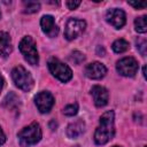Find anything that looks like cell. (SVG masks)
<instances>
[{"label": "cell", "mask_w": 147, "mask_h": 147, "mask_svg": "<svg viewBox=\"0 0 147 147\" xmlns=\"http://www.w3.org/2000/svg\"><path fill=\"white\" fill-rule=\"evenodd\" d=\"M138 68H139V64L133 57H123L116 64L117 71L125 77H133L137 74Z\"/></svg>", "instance_id": "cell-7"}, {"label": "cell", "mask_w": 147, "mask_h": 147, "mask_svg": "<svg viewBox=\"0 0 147 147\" xmlns=\"http://www.w3.org/2000/svg\"><path fill=\"white\" fill-rule=\"evenodd\" d=\"M17 105H18V99L14 93H9L3 100V106L7 108H13Z\"/></svg>", "instance_id": "cell-18"}, {"label": "cell", "mask_w": 147, "mask_h": 147, "mask_svg": "<svg viewBox=\"0 0 147 147\" xmlns=\"http://www.w3.org/2000/svg\"><path fill=\"white\" fill-rule=\"evenodd\" d=\"M78 111V105L77 103H72V105H68L64 107L63 109V114L67 116H74L76 115Z\"/></svg>", "instance_id": "cell-19"}, {"label": "cell", "mask_w": 147, "mask_h": 147, "mask_svg": "<svg viewBox=\"0 0 147 147\" xmlns=\"http://www.w3.org/2000/svg\"><path fill=\"white\" fill-rule=\"evenodd\" d=\"M48 68H49V71L52 72V75L63 83L70 80L72 77L71 69L67 64H64L63 62H61L60 60H57L55 57H53L48 61Z\"/></svg>", "instance_id": "cell-5"}, {"label": "cell", "mask_w": 147, "mask_h": 147, "mask_svg": "<svg viewBox=\"0 0 147 147\" xmlns=\"http://www.w3.org/2000/svg\"><path fill=\"white\" fill-rule=\"evenodd\" d=\"M85 131V123L82 119H78L71 124L68 125L67 127V136L69 138H77Z\"/></svg>", "instance_id": "cell-14"}, {"label": "cell", "mask_w": 147, "mask_h": 147, "mask_svg": "<svg viewBox=\"0 0 147 147\" xmlns=\"http://www.w3.org/2000/svg\"><path fill=\"white\" fill-rule=\"evenodd\" d=\"M86 28V22L83 20L78 18H69L67 24H65V30H64V37L68 40H72L80 36Z\"/></svg>", "instance_id": "cell-6"}, {"label": "cell", "mask_w": 147, "mask_h": 147, "mask_svg": "<svg viewBox=\"0 0 147 147\" xmlns=\"http://www.w3.org/2000/svg\"><path fill=\"white\" fill-rule=\"evenodd\" d=\"M136 42H137V48L139 49V52L141 53V55L145 56L146 55V47H147L146 39H138Z\"/></svg>", "instance_id": "cell-21"}, {"label": "cell", "mask_w": 147, "mask_h": 147, "mask_svg": "<svg viewBox=\"0 0 147 147\" xmlns=\"http://www.w3.org/2000/svg\"><path fill=\"white\" fill-rule=\"evenodd\" d=\"M134 26L136 31L139 33H145L147 31V24H146V16H140L137 17L134 21Z\"/></svg>", "instance_id": "cell-17"}, {"label": "cell", "mask_w": 147, "mask_h": 147, "mask_svg": "<svg viewBox=\"0 0 147 147\" xmlns=\"http://www.w3.org/2000/svg\"><path fill=\"white\" fill-rule=\"evenodd\" d=\"M114 111L109 110L103 113L100 117V125L95 130L94 141L98 145H105L114 137Z\"/></svg>", "instance_id": "cell-1"}, {"label": "cell", "mask_w": 147, "mask_h": 147, "mask_svg": "<svg viewBox=\"0 0 147 147\" xmlns=\"http://www.w3.org/2000/svg\"><path fill=\"white\" fill-rule=\"evenodd\" d=\"M107 74V68L100 62H93L85 67V75L91 79H101Z\"/></svg>", "instance_id": "cell-10"}, {"label": "cell", "mask_w": 147, "mask_h": 147, "mask_svg": "<svg viewBox=\"0 0 147 147\" xmlns=\"http://www.w3.org/2000/svg\"><path fill=\"white\" fill-rule=\"evenodd\" d=\"M18 139L22 146H31L37 144L41 139V129L40 125L37 122L31 123L30 125L25 126L18 133Z\"/></svg>", "instance_id": "cell-2"}, {"label": "cell", "mask_w": 147, "mask_h": 147, "mask_svg": "<svg viewBox=\"0 0 147 147\" xmlns=\"http://www.w3.org/2000/svg\"><path fill=\"white\" fill-rule=\"evenodd\" d=\"M129 5H131L134 8H145L147 6V3L145 1H142V2H133V1H130Z\"/></svg>", "instance_id": "cell-23"}, {"label": "cell", "mask_w": 147, "mask_h": 147, "mask_svg": "<svg viewBox=\"0 0 147 147\" xmlns=\"http://www.w3.org/2000/svg\"><path fill=\"white\" fill-rule=\"evenodd\" d=\"M11 40L7 32L0 31V55L6 57L11 53Z\"/></svg>", "instance_id": "cell-13"}, {"label": "cell", "mask_w": 147, "mask_h": 147, "mask_svg": "<svg viewBox=\"0 0 147 147\" xmlns=\"http://www.w3.org/2000/svg\"><path fill=\"white\" fill-rule=\"evenodd\" d=\"M106 20L109 24H111L114 28L116 29H121L124 24H125V21H126V16H125V13L122 10V9H118V8H114V9H110L107 11L106 14Z\"/></svg>", "instance_id": "cell-9"}, {"label": "cell", "mask_w": 147, "mask_h": 147, "mask_svg": "<svg viewBox=\"0 0 147 147\" xmlns=\"http://www.w3.org/2000/svg\"><path fill=\"white\" fill-rule=\"evenodd\" d=\"M96 54H98L99 56H105V54H106L105 48H103L102 46H98V47H96Z\"/></svg>", "instance_id": "cell-24"}, {"label": "cell", "mask_w": 147, "mask_h": 147, "mask_svg": "<svg viewBox=\"0 0 147 147\" xmlns=\"http://www.w3.org/2000/svg\"><path fill=\"white\" fill-rule=\"evenodd\" d=\"M5 141H6V136H5L3 131H2L1 127H0V145H2Z\"/></svg>", "instance_id": "cell-25"}, {"label": "cell", "mask_w": 147, "mask_h": 147, "mask_svg": "<svg viewBox=\"0 0 147 147\" xmlns=\"http://www.w3.org/2000/svg\"><path fill=\"white\" fill-rule=\"evenodd\" d=\"M40 25H41V30L44 31V33L48 37H56L59 34V28L55 24L54 17L51 15H45L41 17L40 20Z\"/></svg>", "instance_id": "cell-12"}, {"label": "cell", "mask_w": 147, "mask_h": 147, "mask_svg": "<svg viewBox=\"0 0 147 147\" xmlns=\"http://www.w3.org/2000/svg\"><path fill=\"white\" fill-rule=\"evenodd\" d=\"M91 94L94 100V105L96 107H103L108 103L109 100V93L108 91L100 85H94L91 90Z\"/></svg>", "instance_id": "cell-11"}, {"label": "cell", "mask_w": 147, "mask_h": 147, "mask_svg": "<svg viewBox=\"0 0 147 147\" xmlns=\"http://www.w3.org/2000/svg\"><path fill=\"white\" fill-rule=\"evenodd\" d=\"M3 83H5V80H3V77L0 75V92H1V90H2V87H3Z\"/></svg>", "instance_id": "cell-26"}, {"label": "cell", "mask_w": 147, "mask_h": 147, "mask_svg": "<svg viewBox=\"0 0 147 147\" xmlns=\"http://www.w3.org/2000/svg\"><path fill=\"white\" fill-rule=\"evenodd\" d=\"M0 18H1V11H0Z\"/></svg>", "instance_id": "cell-27"}, {"label": "cell", "mask_w": 147, "mask_h": 147, "mask_svg": "<svg viewBox=\"0 0 147 147\" xmlns=\"http://www.w3.org/2000/svg\"><path fill=\"white\" fill-rule=\"evenodd\" d=\"M20 51L24 59L32 65H36L39 62L38 51L36 48V42L31 37H24L20 42Z\"/></svg>", "instance_id": "cell-4"}, {"label": "cell", "mask_w": 147, "mask_h": 147, "mask_svg": "<svg viewBox=\"0 0 147 147\" xmlns=\"http://www.w3.org/2000/svg\"><path fill=\"white\" fill-rule=\"evenodd\" d=\"M80 5V1H67V6L69 9H76Z\"/></svg>", "instance_id": "cell-22"}, {"label": "cell", "mask_w": 147, "mask_h": 147, "mask_svg": "<svg viewBox=\"0 0 147 147\" xmlns=\"http://www.w3.org/2000/svg\"><path fill=\"white\" fill-rule=\"evenodd\" d=\"M11 77L15 85L24 92H29L33 87V78L31 74L25 70L22 65H17L11 71Z\"/></svg>", "instance_id": "cell-3"}, {"label": "cell", "mask_w": 147, "mask_h": 147, "mask_svg": "<svg viewBox=\"0 0 147 147\" xmlns=\"http://www.w3.org/2000/svg\"><path fill=\"white\" fill-rule=\"evenodd\" d=\"M129 42L124 39H117L113 42V49L115 53H123L129 49Z\"/></svg>", "instance_id": "cell-16"}, {"label": "cell", "mask_w": 147, "mask_h": 147, "mask_svg": "<svg viewBox=\"0 0 147 147\" xmlns=\"http://www.w3.org/2000/svg\"><path fill=\"white\" fill-rule=\"evenodd\" d=\"M113 147H119V146H113Z\"/></svg>", "instance_id": "cell-28"}, {"label": "cell", "mask_w": 147, "mask_h": 147, "mask_svg": "<svg viewBox=\"0 0 147 147\" xmlns=\"http://www.w3.org/2000/svg\"><path fill=\"white\" fill-rule=\"evenodd\" d=\"M75 147H79V146H75Z\"/></svg>", "instance_id": "cell-29"}, {"label": "cell", "mask_w": 147, "mask_h": 147, "mask_svg": "<svg viewBox=\"0 0 147 147\" xmlns=\"http://www.w3.org/2000/svg\"><path fill=\"white\" fill-rule=\"evenodd\" d=\"M40 9V3L36 1H24L23 2V11L25 14H33Z\"/></svg>", "instance_id": "cell-15"}, {"label": "cell", "mask_w": 147, "mask_h": 147, "mask_svg": "<svg viewBox=\"0 0 147 147\" xmlns=\"http://www.w3.org/2000/svg\"><path fill=\"white\" fill-rule=\"evenodd\" d=\"M34 100H36V105H37L39 111L42 113V114L48 113L52 109L53 105H54L53 95L49 92H46V91H42V92L38 93Z\"/></svg>", "instance_id": "cell-8"}, {"label": "cell", "mask_w": 147, "mask_h": 147, "mask_svg": "<svg viewBox=\"0 0 147 147\" xmlns=\"http://www.w3.org/2000/svg\"><path fill=\"white\" fill-rule=\"evenodd\" d=\"M70 59H71V61H72L74 63H76V64H80V63L85 60V56H84L83 53H80V52H78V51H75V52L71 53Z\"/></svg>", "instance_id": "cell-20"}]
</instances>
